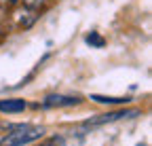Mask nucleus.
<instances>
[{
	"label": "nucleus",
	"mask_w": 152,
	"mask_h": 146,
	"mask_svg": "<svg viewBox=\"0 0 152 146\" xmlns=\"http://www.w3.org/2000/svg\"><path fill=\"white\" fill-rule=\"evenodd\" d=\"M26 110V100L21 98H9V100H0V112L15 114V112H23Z\"/></svg>",
	"instance_id": "nucleus-4"
},
{
	"label": "nucleus",
	"mask_w": 152,
	"mask_h": 146,
	"mask_svg": "<svg viewBox=\"0 0 152 146\" xmlns=\"http://www.w3.org/2000/svg\"><path fill=\"white\" fill-rule=\"evenodd\" d=\"M80 100L76 95H64V93H51L45 98L42 106L45 108H61V106H76Z\"/></svg>",
	"instance_id": "nucleus-3"
},
{
	"label": "nucleus",
	"mask_w": 152,
	"mask_h": 146,
	"mask_svg": "<svg viewBox=\"0 0 152 146\" xmlns=\"http://www.w3.org/2000/svg\"><path fill=\"white\" fill-rule=\"evenodd\" d=\"M17 0H0V4H15Z\"/></svg>",
	"instance_id": "nucleus-9"
},
{
	"label": "nucleus",
	"mask_w": 152,
	"mask_h": 146,
	"mask_svg": "<svg viewBox=\"0 0 152 146\" xmlns=\"http://www.w3.org/2000/svg\"><path fill=\"white\" fill-rule=\"evenodd\" d=\"M42 2H45V0H23V4H26L28 9H38Z\"/></svg>",
	"instance_id": "nucleus-8"
},
{
	"label": "nucleus",
	"mask_w": 152,
	"mask_h": 146,
	"mask_svg": "<svg viewBox=\"0 0 152 146\" xmlns=\"http://www.w3.org/2000/svg\"><path fill=\"white\" fill-rule=\"evenodd\" d=\"M87 43H89V45H95V47H104V38H102V36H97V34H89V36H87Z\"/></svg>",
	"instance_id": "nucleus-7"
},
{
	"label": "nucleus",
	"mask_w": 152,
	"mask_h": 146,
	"mask_svg": "<svg viewBox=\"0 0 152 146\" xmlns=\"http://www.w3.org/2000/svg\"><path fill=\"white\" fill-rule=\"evenodd\" d=\"M93 102L97 104H123V102H129V98H108V95H91Z\"/></svg>",
	"instance_id": "nucleus-5"
},
{
	"label": "nucleus",
	"mask_w": 152,
	"mask_h": 146,
	"mask_svg": "<svg viewBox=\"0 0 152 146\" xmlns=\"http://www.w3.org/2000/svg\"><path fill=\"white\" fill-rule=\"evenodd\" d=\"M38 146H66V140H64L61 136H53V138H49V140L40 142Z\"/></svg>",
	"instance_id": "nucleus-6"
},
{
	"label": "nucleus",
	"mask_w": 152,
	"mask_h": 146,
	"mask_svg": "<svg viewBox=\"0 0 152 146\" xmlns=\"http://www.w3.org/2000/svg\"><path fill=\"white\" fill-rule=\"evenodd\" d=\"M45 134L42 127H34V125H17L13 127V131L7 134L0 140V146H26L30 142L40 140Z\"/></svg>",
	"instance_id": "nucleus-1"
},
{
	"label": "nucleus",
	"mask_w": 152,
	"mask_h": 146,
	"mask_svg": "<svg viewBox=\"0 0 152 146\" xmlns=\"http://www.w3.org/2000/svg\"><path fill=\"white\" fill-rule=\"evenodd\" d=\"M140 110H116V112H106V114H97V117H91L87 119L83 125L85 127H97V125H106V123H114V121H121V119H129V117H137Z\"/></svg>",
	"instance_id": "nucleus-2"
}]
</instances>
